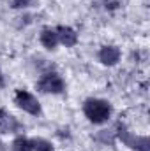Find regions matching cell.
I'll use <instances>...</instances> for the list:
<instances>
[{"label": "cell", "instance_id": "obj_3", "mask_svg": "<svg viewBox=\"0 0 150 151\" xmlns=\"http://www.w3.org/2000/svg\"><path fill=\"white\" fill-rule=\"evenodd\" d=\"M14 104L23 111V113L30 114V116H39L41 114V102L37 100V97L34 93H30L28 90H16L14 93Z\"/></svg>", "mask_w": 150, "mask_h": 151}, {"label": "cell", "instance_id": "obj_11", "mask_svg": "<svg viewBox=\"0 0 150 151\" xmlns=\"http://www.w3.org/2000/svg\"><path fill=\"white\" fill-rule=\"evenodd\" d=\"M11 4L14 9H28V7H34L37 0H11Z\"/></svg>", "mask_w": 150, "mask_h": 151}, {"label": "cell", "instance_id": "obj_9", "mask_svg": "<svg viewBox=\"0 0 150 151\" xmlns=\"http://www.w3.org/2000/svg\"><path fill=\"white\" fill-rule=\"evenodd\" d=\"M11 151H34L32 141L25 135H16L11 142Z\"/></svg>", "mask_w": 150, "mask_h": 151}, {"label": "cell", "instance_id": "obj_7", "mask_svg": "<svg viewBox=\"0 0 150 151\" xmlns=\"http://www.w3.org/2000/svg\"><path fill=\"white\" fill-rule=\"evenodd\" d=\"M55 30H57V35H58V44H62L66 47H74L78 44L79 37H78V32L73 27L58 25V27H55Z\"/></svg>", "mask_w": 150, "mask_h": 151}, {"label": "cell", "instance_id": "obj_2", "mask_svg": "<svg viewBox=\"0 0 150 151\" xmlns=\"http://www.w3.org/2000/svg\"><path fill=\"white\" fill-rule=\"evenodd\" d=\"M37 90L41 93L46 95H62L66 91V81L64 77L55 72V70H48L37 79Z\"/></svg>", "mask_w": 150, "mask_h": 151}, {"label": "cell", "instance_id": "obj_8", "mask_svg": "<svg viewBox=\"0 0 150 151\" xmlns=\"http://www.w3.org/2000/svg\"><path fill=\"white\" fill-rule=\"evenodd\" d=\"M39 42L44 49L48 51H55L57 46H58V35H57V30L51 28V27H44L39 34Z\"/></svg>", "mask_w": 150, "mask_h": 151}, {"label": "cell", "instance_id": "obj_10", "mask_svg": "<svg viewBox=\"0 0 150 151\" xmlns=\"http://www.w3.org/2000/svg\"><path fill=\"white\" fill-rule=\"evenodd\" d=\"M30 141H32L34 151H55L53 144H51L48 139H44V137H34V139H30Z\"/></svg>", "mask_w": 150, "mask_h": 151}, {"label": "cell", "instance_id": "obj_5", "mask_svg": "<svg viewBox=\"0 0 150 151\" xmlns=\"http://www.w3.org/2000/svg\"><path fill=\"white\" fill-rule=\"evenodd\" d=\"M120 58H122V51L115 44H104L97 51V60L104 67H115L120 62Z\"/></svg>", "mask_w": 150, "mask_h": 151}, {"label": "cell", "instance_id": "obj_12", "mask_svg": "<svg viewBox=\"0 0 150 151\" xmlns=\"http://www.w3.org/2000/svg\"><path fill=\"white\" fill-rule=\"evenodd\" d=\"M4 83H5V79H4V72H2V69H0V88L4 86Z\"/></svg>", "mask_w": 150, "mask_h": 151}, {"label": "cell", "instance_id": "obj_6", "mask_svg": "<svg viewBox=\"0 0 150 151\" xmlns=\"http://www.w3.org/2000/svg\"><path fill=\"white\" fill-rule=\"evenodd\" d=\"M21 130L23 125L14 114H11L7 109H0V134H20Z\"/></svg>", "mask_w": 150, "mask_h": 151}, {"label": "cell", "instance_id": "obj_13", "mask_svg": "<svg viewBox=\"0 0 150 151\" xmlns=\"http://www.w3.org/2000/svg\"><path fill=\"white\" fill-rule=\"evenodd\" d=\"M0 151H4V144L2 142H0Z\"/></svg>", "mask_w": 150, "mask_h": 151}, {"label": "cell", "instance_id": "obj_4", "mask_svg": "<svg viewBox=\"0 0 150 151\" xmlns=\"http://www.w3.org/2000/svg\"><path fill=\"white\" fill-rule=\"evenodd\" d=\"M117 139L122 141L127 148L134 151H149L150 150V142L147 135H136L133 132H129L124 125H118V132H117Z\"/></svg>", "mask_w": 150, "mask_h": 151}, {"label": "cell", "instance_id": "obj_1", "mask_svg": "<svg viewBox=\"0 0 150 151\" xmlns=\"http://www.w3.org/2000/svg\"><path fill=\"white\" fill-rule=\"evenodd\" d=\"M83 114L85 118L94 123V125H104L110 121L113 114V107L111 104L104 99H95V97H90L83 102Z\"/></svg>", "mask_w": 150, "mask_h": 151}]
</instances>
